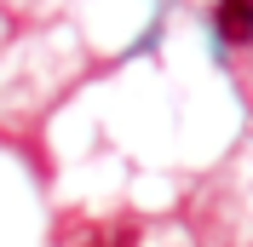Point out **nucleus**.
<instances>
[{
	"mask_svg": "<svg viewBox=\"0 0 253 247\" xmlns=\"http://www.w3.org/2000/svg\"><path fill=\"white\" fill-rule=\"evenodd\" d=\"M86 247H138V242H126V236H110V230H104V236H92Z\"/></svg>",
	"mask_w": 253,
	"mask_h": 247,
	"instance_id": "nucleus-2",
	"label": "nucleus"
},
{
	"mask_svg": "<svg viewBox=\"0 0 253 247\" xmlns=\"http://www.w3.org/2000/svg\"><path fill=\"white\" fill-rule=\"evenodd\" d=\"M213 23H219V35L230 41V46H248L253 41V0H219Z\"/></svg>",
	"mask_w": 253,
	"mask_h": 247,
	"instance_id": "nucleus-1",
	"label": "nucleus"
}]
</instances>
